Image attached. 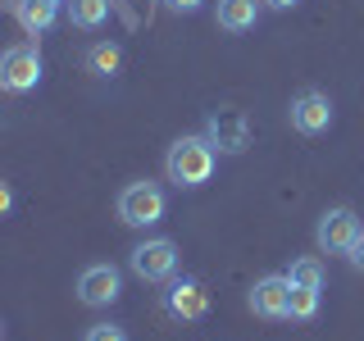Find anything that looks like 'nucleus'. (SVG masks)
<instances>
[{
    "label": "nucleus",
    "mask_w": 364,
    "mask_h": 341,
    "mask_svg": "<svg viewBox=\"0 0 364 341\" xmlns=\"http://www.w3.org/2000/svg\"><path fill=\"white\" fill-rule=\"evenodd\" d=\"M178 264H182V255H178L173 237H146V242H136L128 250V269L141 282H168V278H178Z\"/></svg>",
    "instance_id": "obj_2"
},
{
    "label": "nucleus",
    "mask_w": 364,
    "mask_h": 341,
    "mask_svg": "<svg viewBox=\"0 0 364 341\" xmlns=\"http://www.w3.org/2000/svg\"><path fill=\"white\" fill-rule=\"evenodd\" d=\"M287 282H291V287H323V264H318L314 255H301V259H291V269H287Z\"/></svg>",
    "instance_id": "obj_16"
},
{
    "label": "nucleus",
    "mask_w": 364,
    "mask_h": 341,
    "mask_svg": "<svg viewBox=\"0 0 364 341\" xmlns=\"http://www.w3.org/2000/svg\"><path fill=\"white\" fill-rule=\"evenodd\" d=\"M346 259H350V269H360V273H364V232L355 237V246L346 250Z\"/></svg>",
    "instance_id": "obj_19"
},
{
    "label": "nucleus",
    "mask_w": 364,
    "mask_h": 341,
    "mask_svg": "<svg viewBox=\"0 0 364 341\" xmlns=\"http://www.w3.org/2000/svg\"><path fill=\"white\" fill-rule=\"evenodd\" d=\"M168 214V196L159 182H128L119 191V219L128 227H155Z\"/></svg>",
    "instance_id": "obj_3"
},
{
    "label": "nucleus",
    "mask_w": 364,
    "mask_h": 341,
    "mask_svg": "<svg viewBox=\"0 0 364 341\" xmlns=\"http://www.w3.org/2000/svg\"><path fill=\"white\" fill-rule=\"evenodd\" d=\"M119 296H123V273L114 264H87L77 273V301L87 310H109Z\"/></svg>",
    "instance_id": "obj_6"
},
{
    "label": "nucleus",
    "mask_w": 364,
    "mask_h": 341,
    "mask_svg": "<svg viewBox=\"0 0 364 341\" xmlns=\"http://www.w3.org/2000/svg\"><path fill=\"white\" fill-rule=\"evenodd\" d=\"M364 232L360 214L350 210V205H333V210L318 214V227H314V242L323 255H346L350 246H355V237Z\"/></svg>",
    "instance_id": "obj_5"
},
{
    "label": "nucleus",
    "mask_w": 364,
    "mask_h": 341,
    "mask_svg": "<svg viewBox=\"0 0 364 341\" xmlns=\"http://www.w3.org/2000/svg\"><path fill=\"white\" fill-rule=\"evenodd\" d=\"M9 210H14V187H9V182L0 178V219H5Z\"/></svg>",
    "instance_id": "obj_20"
},
{
    "label": "nucleus",
    "mask_w": 364,
    "mask_h": 341,
    "mask_svg": "<svg viewBox=\"0 0 364 341\" xmlns=\"http://www.w3.org/2000/svg\"><path fill=\"white\" fill-rule=\"evenodd\" d=\"M109 9H114V0H64V18L73 23V28H82V32L105 28Z\"/></svg>",
    "instance_id": "obj_12"
},
{
    "label": "nucleus",
    "mask_w": 364,
    "mask_h": 341,
    "mask_svg": "<svg viewBox=\"0 0 364 341\" xmlns=\"http://www.w3.org/2000/svg\"><path fill=\"white\" fill-rule=\"evenodd\" d=\"M164 287H168V291H164V314H168V318L196 323V318L210 314V291H205L196 278H168Z\"/></svg>",
    "instance_id": "obj_9"
},
{
    "label": "nucleus",
    "mask_w": 364,
    "mask_h": 341,
    "mask_svg": "<svg viewBox=\"0 0 364 341\" xmlns=\"http://www.w3.org/2000/svg\"><path fill=\"white\" fill-rule=\"evenodd\" d=\"M205 136H210V146L219 155H242L250 146V123L242 109H214L205 119Z\"/></svg>",
    "instance_id": "obj_8"
},
{
    "label": "nucleus",
    "mask_w": 364,
    "mask_h": 341,
    "mask_svg": "<svg viewBox=\"0 0 364 341\" xmlns=\"http://www.w3.org/2000/svg\"><path fill=\"white\" fill-rule=\"evenodd\" d=\"M259 9H264V0H219L214 5V23L223 32H250L259 23Z\"/></svg>",
    "instance_id": "obj_11"
},
{
    "label": "nucleus",
    "mask_w": 364,
    "mask_h": 341,
    "mask_svg": "<svg viewBox=\"0 0 364 341\" xmlns=\"http://www.w3.org/2000/svg\"><path fill=\"white\" fill-rule=\"evenodd\" d=\"M214 168H219V151L210 146V136L205 132H191V136H178L173 146H168L164 155V173L173 187L182 191H196L205 182L214 178Z\"/></svg>",
    "instance_id": "obj_1"
},
{
    "label": "nucleus",
    "mask_w": 364,
    "mask_h": 341,
    "mask_svg": "<svg viewBox=\"0 0 364 341\" xmlns=\"http://www.w3.org/2000/svg\"><path fill=\"white\" fill-rule=\"evenodd\" d=\"M0 341H5V323H0Z\"/></svg>",
    "instance_id": "obj_23"
},
{
    "label": "nucleus",
    "mask_w": 364,
    "mask_h": 341,
    "mask_svg": "<svg viewBox=\"0 0 364 341\" xmlns=\"http://www.w3.org/2000/svg\"><path fill=\"white\" fill-rule=\"evenodd\" d=\"M14 9H18V23L32 32V37L46 32V28H55V18H60V9H55V5H41V0H18Z\"/></svg>",
    "instance_id": "obj_14"
},
{
    "label": "nucleus",
    "mask_w": 364,
    "mask_h": 341,
    "mask_svg": "<svg viewBox=\"0 0 364 341\" xmlns=\"http://www.w3.org/2000/svg\"><path fill=\"white\" fill-rule=\"evenodd\" d=\"M82 341H128V328L123 323H91L82 332Z\"/></svg>",
    "instance_id": "obj_17"
},
{
    "label": "nucleus",
    "mask_w": 364,
    "mask_h": 341,
    "mask_svg": "<svg viewBox=\"0 0 364 341\" xmlns=\"http://www.w3.org/2000/svg\"><path fill=\"white\" fill-rule=\"evenodd\" d=\"M41 5H55V9H64V0H41Z\"/></svg>",
    "instance_id": "obj_22"
},
{
    "label": "nucleus",
    "mask_w": 364,
    "mask_h": 341,
    "mask_svg": "<svg viewBox=\"0 0 364 341\" xmlns=\"http://www.w3.org/2000/svg\"><path fill=\"white\" fill-rule=\"evenodd\" d=\"M296 5H301V0H264V9H278V14L282 9H296Z\"/></svg>",
    "instance_id": "obj_21"
},
{
    "label": "nucleus",
    "mask_w": 364,
    "mask_h": 341,
    "mask_svg": "<svg viewBox=\"0 0 364 341\" xmlns=\"http://www.w3.org/2000/svg\"><path fill=\"white\" fill-rule=\"evenodd\" d=\"M287 301H291L287 273H269V278H259L255 287H250V296H246L250 314H259V318H287Z\"/></svg>",
    "instance_id": "obj_10"
},
{
    "label": "nucleus",
    "mask_w": 364,
    "mask_h": 341,
    "mask_svg": "<svg viewBox=\"0 0 364 341\" xmlns=\"http://www.w3.org/2000/svg\"><path fill=\"white\" fill-rule=\"evenodd\" d=\"M287 119H291V128L301 132V136H318V132L333 128L337 109H333V100H328V91H314L310 87V91H301V96H291Z\"/></svg>",
    "instance_id": "obj_7"
},
{
    "label": "nucleus",
    "mask_w": 364,
    "mask_h": 341,
    "mask_svg": "<svg viewBox=\"0 0 364 341\" xmlns=\"http://www.w3.org/2000/svg\"><path fill=\"white\" fill-rule=\"evenodd\" d=\"M37 82H41V50H37V41H14L5 55H0V91L23 96V91H37Z\"/></svg>",
    "instance_id": "obj_4"
},
{
    "label": "nucleus",
    "mask_w": 364,
    "mask_h": 341,
    "mask_svg": "<svg viewBox=\"0 0 364 341\" xmlns=\"http://www.w3.org/2000/svg\"><path fill=\"white\" fill-rule=\"evenodd\" d=\"M200 5H205V0H164V9H168V14H196Z\"/></svg>",
    "instance_id": "obj_18"
},
{
    "label": "nucleus",
    "mask_w": 364,
    "mask_h": 341,
    "mask_svg": "<svg viewBox=\"0 0 364 341\" xmlns=\"http://www.w3.org/2000/svg\"><path fill=\"white\" fill-rule=\"evenodd\" d=\"M318 305H323V287H291L287 318H301V323H310V318H318Z\"/></svg>",
    "instance_id": "obj_15"
},
{
    "label": "nucleus",
    "mask_w": 364,
    "mask_h": 341,
    "mask_svg": "<svg viewBox=\"0 0 364 341\" xmlns=\"http://www.w3.org/2000/svg\"><path fill=\"white\" fill-rule=\"evenodd\" d=\"M123 68V50H119V41H96L87 50V73H96V77H114Z\"/></svg>",
    "instance_id": "obj_13"
}]
</instances>
